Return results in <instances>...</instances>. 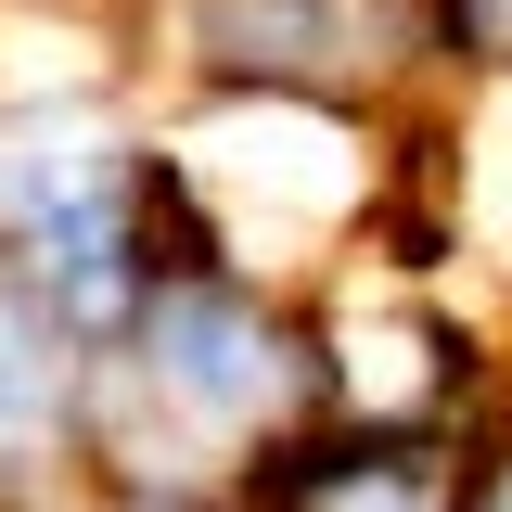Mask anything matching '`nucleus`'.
<instances>
[{"label": "nucleus", "instance_id": "f257e3e1", "mask_svg": "<svg viewBox=\"0 0 512 512\" xmlns=\"http://www.w3.org/2000/svg\"><path fill=\"white\" fill-rule=\"evenodd\" d=\"M90 397H103V359L26 295V269H0V512L90 461Z\"/></svg>", "mask_w": 512, "mask_h": 512}, {"label": "nucleus", "instance_id": "f03ea898", "mask_svg": "<svg viewBox=\"0 0 512 512\" xmlns=\"http://www.w3.org/2000/svg\"><path fill=\"white\" fill-rule=\"evenodd\" d=\"M192 154H205L218 192H244V205H269V218H333V205L359 192V154H346L320 116H218Z\"/></svg>", "mask_w": 512, "mask_h": 512}, {"label": "nucleus", "instance_id": "7ed1b4c3", "mask_svg": "<svg viewBox=\"0 0 512 512\" xmlns=\"http://www.w3.org/2000/svg\"><path fill=\"white\" fill-rule=\"evenodd\" d=\"M269 512H461V461L410 436H359L320 461H269Z\"/></svg>", "mask_w": 512, "mask_h": 512}, {"label": "nucleus", "instance_id": "20e7f679", "mask_svg": "<svg viewBox=\"0 0 512 512\" xmlns=\"http://www.w3.org/2000/svg\"><path fill=\"white\" fill-rule=\"evenodd\" d=\"M474 218H487V244H512V103L487 116V154H474Z\"/></svg>", "mask_w": 512, "mask_h": 512}, {"label": "nucleus", "instance_id": "39448f33", "mask_svg": "<svg viewBox=\"0 0 512 512\" xmlns=\"http://www.w3.org/2000/svg\"><path fill=\"white\" fill-rule=\"evenodd\" d=\"M461 512H512V448H487V461L461 474Z\"/></svg>", "mask_w": 512, "mask_h": 512}]
</instances>
